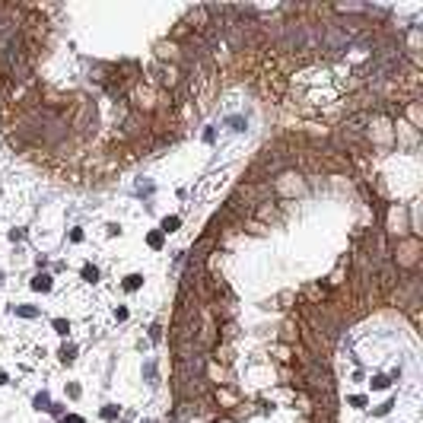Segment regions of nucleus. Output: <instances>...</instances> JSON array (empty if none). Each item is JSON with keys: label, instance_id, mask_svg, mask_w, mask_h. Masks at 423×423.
Returning a JSON list of instances; mask_svg holds the SVG:
<instances>
[{"label": "nucleus", "instance_id": "obj_1", "mask_svg": "<svg viewBox=\"0 0 423 423\" xmlns=\"http://www.w3.org/2000/svg\"><path fill=\"white\" fill-rule=\"evenodd\" d=\"M417 251H420L417 242H401V245H398V265L414 267L417 265Z\"/></svg>", "mask_w": 423, "mask_h": 423}, {"label": "nucleus", "instance_id": "obj_2", "mask_svg": "<svg viewBox=\"0 0 423 423\" xmlns=\"http://www.w3.org/2000/svg\"><path fill=\"white\" fill-rule=\"evenodd\" d=\"M163 74H166V76H163V83L179 86V70H175V67H163Z\"/></svg>", "mask_w": 423, "mask_h": 423}, {"label": "nucleus", "instance_id": "obj_3", "mask_svg": "<svg viewBox=\"0 0 423 423\" xmlns=\"http://www.w3.org/2000/svg\"><path fill=\"white\" fill-rule=\"evenodd\" d=\"M32 287H35V290H51V277H35V280H32Z\"/></svg>", "mask_w": 423, "mask_h": 423}, {"label": "nucleus", "instance_id": "obj_4", "mask_svg": "<svg viewBox=\"0 0 423 423\" xmlns=\"http://www.w3.org/2000/svg\"><path fill=\"white\" fill-rule=\"evenodd\" d=\"M175 226H179V219H175V217H172V219H166V223H163V229H166V233H172Z\"/></svg>", "mask_w": 423, "mask_h": 423}, {"label": "nucleus", "instance_id": "obj_5", "mask_svg": "<svg viewBox=\"0 0 423 423\" xmlns=\"http://www.w3.org/2000/svg\"><path fill=\"white\" fill-rule=\"evenodd\" d=\"M16 312H19V315H26V318H32V315H35V309H29V306H19V309H16Z\"/></svg>", "mask_w": 423, "mask_h": 423}, {"label": "nucleus", "instance_id": "obj_6", "mask_svg": "<svg viewBox=\"0 0 423 423\" xmlns=\"http://www.w3.org/2000/svg\"><path fill=\"white\" fill-rule=\"evenodd\" d=\"M137 287H140V277L134 274V277H128V290H137Z\"/></svg>", "mask_w": 423, "mask_h": 423}, {"label": "nucleus", "instance_id": "obj_7", "mask_svg": "<svg viewBox=\"0 0 423 423\" xmlns=\"http://www.w3.org/2000/svg\"><path fill=\"white\" fill-rule=\"evenodd\" d=\"M83 277H86V280H96V277H99V274H96V267H86V271H83Z\"/></svg>", "mask_w": 423, "mask_h": 423}, {"label": "nucleus", "instance_id": "obj_8", "mask_svg": "<svg viewBox=\"0 0 423 423\" xmlns=\"http://www.w3.org/2000/svg\"><path fill=\"white\" fill-rule=\"evenodd\" d=\"M115 414H118L115 408H106V410H102V417H106V420H115Z\"/></svg>", "mask_w": 423, "mask_h": 423}, {"label": "nucleus", "instance_id": "obj_9", "mask_svg": "<svg viewBox=\"0 0 423 423\" xmlns=\"http://www.w3.org/2000/svg\"><path fill=\"white\" fill-rule=\"evenodd\" d=\"M64 423H83V420H80V417H70V420H64Z\"/></svg>", "mask_w": 423, "mask_h": 423}]
</instances>
